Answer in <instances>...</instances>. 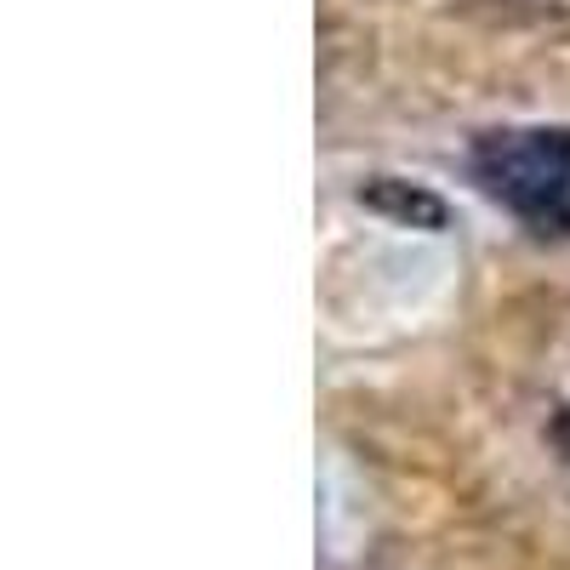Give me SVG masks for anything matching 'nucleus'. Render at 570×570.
<instances>
[{"label": "nucleus", "mask_w": 570, "mask_h": 570, "mask_svg": "<svg viewBox=\"0 0 570 570\" xmlns=\"http://www.w3.org/2000/svg\"><path fill=\"white\" fill-rule=\"evenodd\" d=\"M473 171L513 217L537 228L570 217V131H491L473 149Z\"/></svg>", "instance_id": "f257e3e1"}, {"label": "nucleus", "mask_w": 570, "mask_h": 570, "mask_svg": "<svg viewBox=\"0 0 570 570\" xmlns=\"http://www.w3.org/2000/svg\"><path fill=\"white\" fill-rule=\"evenodd\" d=\"M371 531H376V508L365 491V473H354L343 451H331L320 468V559H325V570L360 564L371 553L365 548Z\"/></svg>", "instance_id": "f03ea898"}, {"label": "nucleus", "mask_w": 570, "mask_h": 570, "mask_svg": "<svg viewBox=\"0 0 570 570\" xmlns=\"http://www.w3.org/2000/svg\"><path fill=\"white\" fill-rule=\"evenodd\" d=\"M531 416H537V451L553 462V473L570 480V360L553 365V376H542Z\"/></svg>", "instance_id": "7ed1b4c3"}, {"label": "nucleus", "mask_w": 570, "mask_h": 570, "mask_svg": "<svg viewBox=\"0 0 570 570\" xmlns=\"http://www.w3.org/2000/svg\"><path fill=\"white\" fill-rule=\"evenodd\" d=\"M497 18H570V0H468Z\"/></svg>", "instance_id": "20e7f679"}]
</instances>
